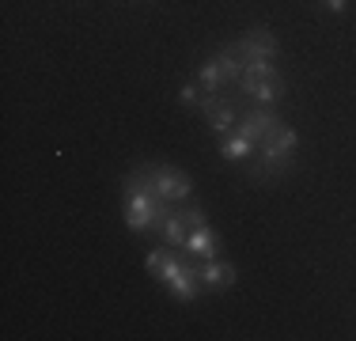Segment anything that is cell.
Instances as JSON below:
<instances>
[{
	"label": "cell",
	"mask_w": 356,
	"mask_h": 341,
	"mask_svg": "<svg viewBox=\"0 0 356 341\" xmlns=\"http://www.w3.org/2000/svg\"><path fill=\"white\" fill-rule=\"evenodd\" d=\"M122 193H125V224H129V232H163L167 216L175 212L171 201H159L156 193L144 186L140 175L125 178Z\"/></svg>",
	"instance_id": "obj_1"
},
{
	"label": "cell",
	"mask_w": 356,
	"mask_h": 341,
	"mask_svg": "<svg viewBox=\"0 0 356 341\" xmlns=\"http://www.w3.org/2000/svg\"><path fill=\"white\" fill-rule=\"evenodd\" d=\"M186 258H190V254H186ZM186 258L171 251V254H167V262H163V269H159L156 277L163 280L167 288H171L175 300L193 303V300H197V292H201L205 285H201V266H190Z\"/></svg>",
	"instance_id": "obj_2"
},
{
	"label": "cell",
	"mask_w": 356,
	"mask_h": 341,
	"mask_svg": "<svg viewBox=\"0 0 356 341\" xmlns=\"http://www.w3.org/2000/svg\"><path fill=\"white\" fill-rule=\"evenodd\" d=\"M137 175L144 178V186H148L152 193H156L159 201H186V198H193V178L186 175V170H175V167H163V164H156V167H140Z\"/></svg>",
	"instance_id": "obj_3"
},
{
	"label": "cell",
	"mask_w": 356,
	"mask_h": 341,
	"mask_svg": "<svg viewBox=\"0 0 356 341\" xmlns=\"http://www.w3.org/2000/svg\"><path fill=\"white\" fill-rule=\"evenodd\" d=\"M292 164H296V152L277 148L273 141H261L258 152L247 159V178H250V182H258V186H266V182H273V178L288 175Z\"/></svg>",
	"instance_id": "obj_4"
},
{
	"label": "cell",
	"mask_w": 356,
	"mask_h": 341,
	"mask_svg": "<svg viewBox=\"0 0 356 341\" xmlns=\"http://www.w3.org/2000/svg\"><path fill=\"white\" fill-rule=\"evenodd\" d=\"M232 49L239 54L243 65H250V61H273L281 46H277V38H273V31H269V27H250Z\"/></svg>",
	"instance_id": "obj_5"
},
{
	"label": "cell",
	"mask_w": 356,
	"mask_h": 341,
	"mask_svg": "<svg viewBox=\"0 0 356 341\" xmlns=\"http://www.w3.org/2000/svg\"><path fill=\"white\" fill-rule=\"evenodd\" d=\"M277 125H281V118H277V110H273V106H250L247 114H239V125H235V129L247 136V141L261 144L269 133L277 129Z\"/></svg>",
	"instance_id": "obj_6"
},
{
	"label": "cell",
	"mask_w": 356,
	"mask_h": 341,
	"mask_svg": "<svg viewBox=\"0 0 356 341\" xmlns=\"http://www.w3.org/2000/svg\"><path fill=\"white\" fill-rule=\"evenodd\" d=\"M235 88H239V99H250L254 106H277L281 95H284L281 76H273V80H250V76H243Z\"/></svg>",
	"instance_id": "obj_7"
},
{
	"label": "cell",
	"mask_w": 356,
	"mask_h": 341,
	"mask_svg": "<svg viewBox=\"0 0 356 341\" xmlns=\"http://www.w3.org/2000/svg\"><path fill=\"white\" fill-rule=\"evenodd\" d=\"M235 280H239L235 262H224V258H205L201 262V285H205L209 292H224V288L235 285Z\"/></svg>",
	"instance_id": "obj_8"
},
{
	"label": "cell",
	"mask_w": 356,
	"mask_h": 341,
	"mask_svg": "<svg viewBox=\"0 0 356 341\" xmlns=\"http://www.w3.org/2000/svg\"><path fill=\"white\" fill-rule=\"evenodd\" d=\"M182 254H190V258H201V262H205V258H216V254H220V235H216L209 224L190 228V235H186Z\"/></svg>",
	"instance_id": "obj_9"
},
{
	"label": "cell",
	"mask_w": 356,
	"mask_h": 341,
	"mask_svg": "<svg viewBox=\"0 0 356 341\" xmlns=\"http://www.w3.org/2000/svg\"><path fill=\"white\" fill-rule=\"evenodd\" d=\"M254 152H258V144L247 141V136H243L239 129L227 133V136H220V156H224L227 164H247Z\"/></svg>",
	"instance_id": "obj_10"
},
{
	"label": "cell",
	"mask_w": 356,
	"mask_h": 341,
	"mask_svg": "<svg viewBox=\"0 0 356 341\" xmlns=\"http://www.w3.org/2000/svg\"><path fill=\"white\" fill-rule=\"evenodd\" d=\"M213 61L220 65V72H224V84H227V88H235V84L243 80V68H247V65L239 61V54H235L232 46H227V49H220V54L213 57Z\"/></svg>",
	"instance_id": "obj_11"
},
{
	"label": "cell",
	"mask_w": 356,
	"mask_h": 341,
	"mask_svg": "<svg viewBox=\"0 0 356 341\" xmlns=\"http://www.w3.org/2000/svg\"><path fill=\"white\" fill-rule=\"evenodd\" d=\"M197 84H201V91H205V95H220V91H227L224 72H220L216 61H205V65L197 68Z\"/></svg>",
	"instance_id": "obj_12"
},
{
	"label": "cell",
	"mask_w": 356,
	"mask_h": 341,
	"mask_svg": "<svg viewBox=\"0 0 356 341\" xmlns=\"http://www.w3.org/2000/svg\"><path fill=\"white\" fill-rule=\"evenodd\" d=\"M186 235H190V224L182 220V212H171V216H167V224H163L167 246H171V251H182V246H186Z\"/></svg>",
	"instance_id": "obj_13"
},
{
	"label": "cell",
	"mask_w": 356,
	"mask_h": 341,
	"mask_svg": "<svg viewBox=\"0 0 356 341\" xmlns=\"http://www.w3.org/2000/svg\"><path fill=\"white\" fill-rule=\"evenodd\" d=\"M243 76H250V80H273V76H281V72H277L273 61H250L243 68Z\"/></svg>",
	"instance_id": "obj_14"
},
{
	"label": "cell",
	"mask_w": 356,
	"mask_h": 341,
	"mask_svg": "<svg viewBox=\"0 0 356 341\" xmlns=\"http://www.w3.org/2000/svg\"><path fill=\"white\" fill-rule=\"evenodd\" d=\"M201 99H205V91H201L197 80H193V84H182V88H178V102H182V106H201Z\"/></svg>",
	"instance_id": "obj_15"
},
{
	"label": "cell",
	"mask_w": 356,
	"mask_h": 341,
	"mask_svg": "<svg viewBox=\"0 0 356 341\" xmlns=\"http://www.w3.org/2000/svg\"><path fill=\"white\" fill-rule=\"evenodd\" d=\"M167 254H171V246H159V251H152L148 258H144V269L152 273V277H156L159 269H163V262H167Z\"/></svg>",
	"instance_id": "obj_16"
},
{
	"label": "cell",
	"mask_w": 356,
	"mask_h": 341,
	"mask_svg": "<svg viewBox=\"0 0 356 341\" xmlns=\"http://www.w3.org/2000/svg\"><path fill=\"white\" fill-rule=\"evenodd\" d=\"M182 220L190 228H201V224H209L205 220V209H197V205H190V209H182Z\"/></svg>",
	"instance_id": "obj_17"
},
{
	"label": "cell",
	"mask_w": 356,
	"mask_h": 341,
	"mask_svg": "<svg viewBox=\"0 0 356 341\" xmlns=\"http://www.w3.org/2000/svg\"><path fill=\"white\" fill-rule=\"evenodd\" d=\"M322 4H326L330 12H334V15H341L345 8H349V0H322Z\"/></svg>",
	"instance_id": "obj_18"
}]
</instances>
